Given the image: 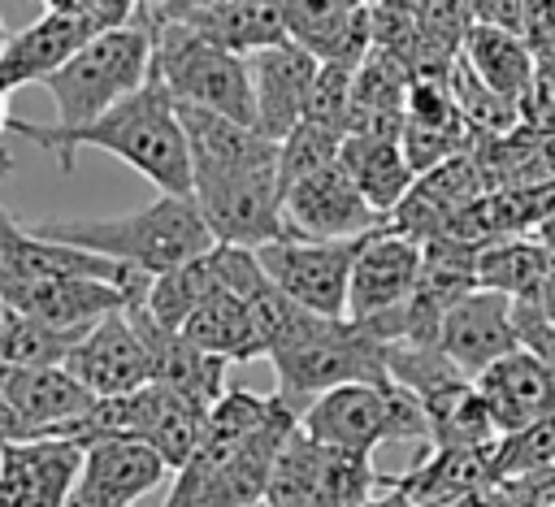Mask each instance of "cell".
Instances as JSON below:
<instances>
[{
	"label": "cell",
	"mask_w": 555,
	"mask_h": 507,
	"mask_svg": "<svg viewBox=\"0 0 555 507\" xmlns=\"http://www.w3.org/2000/svg\"><path fill=\"white\" fill-rule=\"evenodd\" d=\"M377 490H382V472L373 468V455L321 446V459H317V507H364Z\"/></svg>",
	"instance_id": "cell-31"
},
{
	"label": "cell",
	"mask_w": 555,
	"mask_h": 507,
	"mask_svg": "<svg viewBox=\"0 0 555 507\" xmlns=\"http://www.w3.org/2000/svg\"><path fill=\"white\" fill-rule=\"evenodd\" d=\"M191 199L212 234V243L225 247H247L260 251L269 243L295 238L282 212V178H278V160L234 173V178H212V182H195Z\"/></svg>",
	"instance_id": "cell-7"
},
{
	"label": "cell",
	"mask_w": 555,
	"mask_h": 507,
	"mask_svg": "<svg viewBox=\"0 0 555 507\" xmlns=\"http://www.w3.org/2000/svg\"><path fill=\"white\" fill-rule=\"evenodd\" d=\"M4 43H9V30H4V17H0V52H4Z\"/></svg>",
	"instance_id": "cell-45"
},
{
	"label": "cell",
	"mask_w": 555,
	"mask_h": 507,
	"mask_svg": "<svg viewBox=\"0 0 555 507\" xmlns=\"http://www.w3.org/2000/svg\"><path fill=\"white\" fill-rule=\"evenodd\" d=\"M356 69H360V65L321 61V69H317V78H312V91H308V113H304V121H317V126H330V130L343 134L347 108H351Z\"/></svg>",
	"instance_id": "cell-35"
},
{
	"label": "cell",
	"mask_w": 555,
	"mask_h": 507,
	"mask_svg": "<svg viewBox=\"0 0 555 507\" xmlns=\"http://www.w3.org/2000/svg\"><path fill=\"white\" fill-rule=\"evenodd\" d=\"M317 459H321V446L295 425V433L286 438L273 464L264 507H317Z\"/></svg>",
	"instance_id": "cell-32"
},
{
	"label": "cell",
	"mask_w": 555,
	"mask_h": 507,
	"mask_svg": "<svg viewBox=\"0 0 555 507\" xmlns=\"http://www.w3.org/2000/svg\"><path fill=\"white\" fill-rule=\"evenodd\" d=\"M555 256L533 238H499L477 251V286L507 295L512 303H538Z\"/></svg>",
	"instance_id": "cell-28"
},
{
	"label": "cell",
	"mask_w": 555,
	"mask_h": 507,
	"mask_svg": "<svg viewBox=\"0 0 555 507\" xmlns=\"http://www.w3.org/2000/svg\"><path fill=\"white\" fill-rule=\"evenodd\" d=\"M147 78H152V30L139 9L130 26L100 30L87 48H78L52 78H43V91L56 104V130H78L104 117L126 95H134Z\"/></svg>",
	"instance_id": "cell-5"
},
{
	"label": "cell",
	"mask_w": 555,
	"mask_h": 507,
	"mask_svg": "<svg viewBox=\"0 0 555 507\" xmlns=\"http://www.w3.org/2000/svg\"><path fill=\"white\" fill-rule=\"evenodd\" d=\"M126 312H130V321H134V329H139V338L147 347L152 386H165V390H173V394H182V399H191V403L212 412V403L230 390L225 386V360L199 351L186 334L156 325L143 308H126Z\"/></svg>",
	"instance_id": "cell-19"
},
{
	"label": "cell",
	"mask_w": 555,
	"mask_h": 507,
	"mask_svg": "<svg viewBox=\"0 0 555 507\" xmlns=\"http://www.w3.org/2000/svg\"><path fill=\"white\" fill-rule=\"evenodd\" d=\"M0 299L4 308L43 321L65 334H87L95 321L113 316L126 308V295L108 282L91 277H13L0 273Z\"/></svg>",
	"instance_id": "cell-12"
},
{
	"label": "cell",
	"mask_w": 555,
	"mask_h": 507,
	"mask_svg": "<svg viewBox=\"0 0 555 507\" xmlns=\"http://www.w3.org/2000/svg\"><path fill=\"white\" fill-rule=\"evenodd\" d=\"M4 217H9V212H4ZM4 217H0V221H4Z\"/></svg>",
	"instance_id": "cell-48"
},
{
	"label": "cell",
	"mask_w": 555,
	"mask_h": 507,
	"mask_svg": "<svg viewBox=\"0 0 555 507\" xmlns=\"http://www.w3.org/2000/svg\"><path fill=\"white\" fill-rule=\"evenodd\" d=\"M343 152V134L330 130V126H317V121H299L282 143H278V178H282V191L312 178L317 169L334 165Z\"/></svg>",
	"instance_id": "cell-34"
},
{
	"label": "cell",
	"mask_w": 555,
	"mask_h": 507,
	"mask_svg": "<svg viewBox=\"0 0 555 507\" xmlns=\"http://www.w3.org/2000/svg\"><path fill=\"white\" fill-rule=\"evenodd\" d=\"M364 507H416V503H412V498L399 490V481H395V477H382V490H377V494H373Z\"/></svg>",
	"instance_id": "cell-41"
},
{
	"label": "cell",
	"mask_w": 555,
	"mask_h": 507,
	"mask_svg": "<svg viewBox=\"0 0 555 507\" xmlns=\"http://www.w3.org/2000/svg\"><path fill=\"white\" fill-rule=\"evenodd\" d=\"M460 61L473 69V78L481 87H490L512 108H520V100L529 95L533 69H538V52L520 35L499 30V26H473L468 39H464Z\"/></svg>",
	"instance_id": "cell-25"
},
{
	"label": "cell",
	"mask_w": 555,
	"mask_h": 507,
	"mask_svg": "<svg viewBox=\"0 0 555 507\" xmlns=\"http://www.w3.org/2000/svg\"><path fill=\"white\" fill-rule=\"evenodd\" d=\"M473 22L520 35L525 30V4L520 0H473Z\"/></svg>",
	"instance_id": "cell-37"
},
{
	"label": "cell",
	"mask_w": 555,
	"mask_h": 507,
	"mask_svg": "<svg viewBox=\"0 0 555 507\" xmlns=\"http://www.w3.org/2000/svg\"><path fill=\"white\" fill-rule=\"evenodd\" d=\"M143 17L152 30V74L173 95V104L256 126V95H251L247 56H234L230 48L191 30L186 22L156 17L147 4H143Z\"/></svg>",
	"instance_id": "cell-4"
},
{
	"label": "cell",
	"mask_w": 555,
	"mask_h": 507,
	"mask_svg": "<svg viewBox=\"0 0 555 507\" xmlns=\"http://www.w3.org/2000/svg\"><path fill=\"white\" fill-rule=\"evenodd\" d=\"M82 446L65 438H30L0 446V507H69Z\"/></svg>",
	"instance_id": "cell-15"
},
{
	"label": "cell",
	"mask_w": 555,
	"mask_h": 507,
	"mask_svg": "<svg viewBox=\"0 0 555 507\" xmlns=\"http://www.w3.org/2000/svg\"><path fill=\"white\" fill-rule=\"evenodd\" d=\"M169 22H186L204 39L230 48L234 56H256L264 48L286 43L282 0H230L217 9H199V13H178Z\"/></svg>",
	"instance_id": "cell-24"
},
{
	"label": "cell",
	"mask_w": 555,
	"mask_h": 507,
	"mask_svg": "<svg viewBox=\"0 0 555 507\" xmlns=\"http://www.w3.org/2000/svg\"><path fill=\"white\" fill-rule=\"evenodd\" d=\"M399 490L416 503V507H438L447 498L499 485L490 472V446L481 451H455V446H429L425 459H416L403 477H395Z\"/></svg>",
	"instance_id": "cell-26"
},
{
	"label": "cell",
	"mask_w": 555,
	"mask_h": 507,
	"mask_svg": "<svg viewBox=\"0 0 555 507\" xmlns=\"http://www.w3.org/2000/svg\"><path fill=\"white\" fill-rule=\"evenodd\" d=\"M217 290H225V286H221V277H217V260H212V247H208L204 256H195V260H186V264H178V269L152 277L147 299H143L139 308H143L156 325L182 329L186 316H191L204 299H212Z\"/></svg>",
	"instance_id": "cell-29"
},
{
	"label": "cell",
	"mask_w": 555,
	"mask_h": 507,
	"mask_svg": "<svg viewBox=\"0 0 555 507\" xmlns=\"http://www.w3.org/2000/svg\"><path fill=\"white\" fill-rule=\"evenodd\" d=\"M78 338L82 334L52 329L9 308L4 329H0V368H65V355L74 351Z\"/></svg>",
	"instance_id": "cell-30"
},
{
	"label": "cell",
	"mask_w": 555,
	"mask_h": 507,
	"mask_svg": "<svg viewBox=\"0 0 555 507\" xmlns=\"http://www.w3.org/2000/svg\"><path fill=\"white\" fill-rule=\"evenodd\" d=\"M256 507H264V503H256Z\"/></svg>",
	"instance_id": "cell-49"
},
{
	"label": "cell",
	"mask_w": 555,
	"mask_h": 507,
	"mask_svg": "<svg viewBox=\"0 0 555 507\" xmlns=\"http://www.w3.org/2000/svg\"><path fill=\"white\" fill-rule=\"evenodd\" d=\"M65 368L95 394V399H117V394H130L139 386L152 381V368H147V347L130 321V312H113L104 321H95L78 342L74 351L65 355Z\"/></svg>",
	"instance_id": "cell-14"
},
{
	"label": "cell",
	"mask_w": 555,
	"mask_h": 507,
	"mask_svg": "<svg viewBox=\"0 0 555 507\" xmlns=\"http://www.w3.org/2000/svg\"><path fill=\"white\" fill-rule=\"evenodd\" d=\"M356 243H317V238H282L256 251L264 277L295 299L299 308L317 316H347V282H351V260Z\"/></svg>",
	"instance_id": "cell-8"
},
{
	"label": "cell",
	"mask_w": 555,
	"mask_h": 507,
	"mask_svg": "<svg viewBox=\"0 0 555 507\" xmlns=\"http://www.w3.org/2000/svg\"><path fill=\"white\" fill-rule=\"evenodd\" d=\"M299 429L330 451H356V455H373L382 442H421L429 451V420L425 407L416 403V394H408L403 386L386 381V386H338L321 399H312L299 412Z\"/></svg>",
	"instance_id": "cell-6"
},
{
	"label": "cell",
	"mask_w": 555,
	"mask_h": 507,
	"mask_svg": "<svg viewBox=\"0 0 555 507\" xmlns=\"http://www.w3.org/2000/svg\"><path fill=\"white\" fill-rule=\"evenodd\" d=\"M178 334H186L199 351H208L225 364H251V360L264 355L256 316H251L247 299H238L234 290H217L212 299H204Z\"/></svg>",
	"instance_id": "cell-27"
},
{
	"label": "cell",
	"mask_w": 555,
	"mask_h": 507,
	"mask_svg": "<svg viewBox=\"0 0 555 507\" xmlns=\"http://www.w3.org/2000/svg\"><path fill=\"white\" fill-rule=\"evenodd\" d=\"M9 442H26V433H22L13 407H9V399H4V390H0V446H9Z\"/></svg>",
	"instance_id": "cell-42"
},
{
	"label": "cell",
	"mask_w": 555,
	"mask_h": 507,
	"mask_svg": "<svg viewBox=\"0 0 555 507\" xmlns=\"http://www.w3.org/2000/svg\"><path fill=\"white\" fill-rule=\"evenodd\" d=\"M421 243L395 234V230H373L356 243L351 260V282H347V321H373L408 303L421 286Z\"/></svg>",
	"instance_id": "cell-10"
},
{
	"label": "cell",
	"mask_w": 555,
	"mask_h": 507,
	"mask_svg": "<svg viewBox=\"0 0 555 507\" xmlns=\"http://www.w3.org/2000/svg\"><path fill=\"white\" fill-rule=\"evenodd\" d=\"M13 173V152L9 147H0V182ZM0 217H4V208H0Z\"/></svg>",
	"instance_id": "cell-43"
},
{
	"label": "cell",
	"mask_w": 555,
	"mask_h": 507,
	"mask_svg": "<svg viewBox=\"0 0 555 507\" xmlns=\"http://www.w3.org/2000/svg\"><path fill=\"white\" fill-rule=\"evenodd\" d=\"M4 316H9V308H4V299H0V329H4Z\"/></svg>",
	"instance_id": "cell-46"
},
{
	"label": "cell",
	"mask_w": 555,
	"mask_h": 507,
	"mask_svg": "<svg viewBox=\"0 0 555 507\" xmlns=\"http://www.w3.org/2000/svg\"><path fill=\"white\" fill-rule=\"evenodd\" d=\"M95 35H100V26L87 22V17H56V13L35 17L17 35H9V43L0 52V87L4 91H17V87H30V82L52 78Z\"/></svg>",
	"instance_id": "cell-22"
},
{
	"label": "cell",
	"mask_w": 555,
	"mask_h": 507,
	"mask_svg": "<svg viewBox=\"0 0 555 507\" xmlns=\"http://www.w3.org/2000/svg\"><path fill=\"white\" fill-rule=\"evenodd\" d=\"M282 212L295 238H317V243H351V238L382 230V217L364 204V195L356 191V182L347 178L338 160L286 186Z\"/></svg>",
	"instance_id": "cell-9"
},
{
	"label": "cell",
	"mask_w": 555,
	"mask_h": 507,
	"mask_svg": "<svg viewBox=\"0 0 555 507\" xmlns=\"http://www.w3.org/2000/svg\"><path fill=\"white\" fill-rule=\"evenodd\" d=\"M338 165L347 169V178L356 182V191L364 195V204L386 221L408 191L416 186V173L403 156L399 139H369V134H343V152Z\"/></svg>",
	"instance_id": "cell-23"
},
{
	"label": "cell",
	"mask_w": 555,
	"mask_h": 507,
	"mask_svg": "<svg viewBox=\"0 0 555 507\" xmlns=\"http://www.w3.org/2000/svg\"><path fill=\"white\" fill-rule=\"evenodd\" d=\"M520 117H525V126L555 130V48L538 56V69H533L529 95L520 100Z\"/></svg>",
	"instance_id": "cell-36"
},
{
	"label": "cell",
	"mask_w": 555,
	"mask_h": 507,
	"mask_svg": "<svg viewBox=\"0 0 555 507\" xmlns=\"http://www.w3.org/2000/svg\"><path fill=\"white\" fill-rule=\"evenodd\" d=\"M26 230L48 243H65L113 264L139 269L147 277H160L217 247L191 195H156L152 204L117 217H43Z\"/></svg>",
	"instance_id": "cell-2"
},
{
	"label": "cell",
	"mask_w": 555,
	"mask_h": 507,
	"mask_svg": "<svg viewBox=\"0 0 555 507\" xmlns=\"http://www.w3.org/2000/svg\"><path fill=\"white\" fill-rule=\"evenodd\" d=\"M217 4H230V0H147V9L156 17H178V13H199V9H217Z\"/></svg>",
	"instance_id": "cell-40"
},
{
	"label": "cell",
	"mask_w": 555,
	"mask_h": 507,
	"mask_svg": "<svg viewBox=\"0 0 555 507\" xmlns=\"http://www.w3.org/2000/svg\"><path fill=\"white\" fill-rule=\"evenodd\" d=\"M9 130L30 139L35 147L52 152L61 169H74L78 147H100V152L126 160L134 173H143L160 195H191L186 134H182V121H178V104L160 87L156 74L134 95H126L104 117H95L78 130H56V126L17 121V117L9 121Z\"/></svg>",
	"instance_id": "cell-1"
},
{
	"label": "cell",
	"mask_w": 555,
	"mask_h": 507,
	"mask_svg": "<svg viewBox=\"0 0 555 507\" xmlns=\"http://www.w3.org/2000/svg\"><path fill=\"white\" fill-rule=\"evenodd\" d=\"M473 390H477L494 433H516L525 425L555 416V381H551L546 364L538 355H529L525 347H516L503 360H494L490 368H481L473 377Z\"/></svg>",
	"instance_id": "cell-17"
},
{
	"label": "cell",
	"mask_w": 555,
	"mask_h": 507,
	"mask_svg": "<svg viewBox=\"0 0 555 507\" xmlns=\"http://www.w3.org/2000/svg\"><path fill=\"white\" fill-rule=\"evenodd\" d=\"M286 39L317 61L360 65L373 52V26L364 0H282Z\"/></svg>",
	"instance_id": "cell-20"
},
{
	"label": "cell",
	"mask_w": 555,
	"mask_h": 507,
	"mask_svg": "<svg viewBox=\"0 0 555 507\" xmlns=\"http://www.w3.org/2000/svg\"><path fill=\"white\" fill-rule=\"evenodd\" d=\"M0 390L30 438H56L65 425H74L95 394L69 373V368H0Z\"/></svg>",
	"instance_id": "cell-21"
},
{
	"label": "cell",
	"mask_w": 555,
	"mask_h": 507,
	"mask_svg": "<svg viewBox=\"0 0 555 507\" xmlns=\"http://www.w3.org/2000/svg\"><path fill=\"white\" fill-rule=\"evenodd\" d=\"M178 121L191 152V186L212 178H234L278 160V143L264 139L256 126H243L204 108H186V104H178Z\"/></svg>",
	"instance_id": "cell-18"
},
{
	"label": "cell",
	"mask_w": 555,
	"mask_h": 507,
	"mask_svg": "<svg viewBox=\"0 0 555 507\" xmlns=\"http://www.w3.org/2000/svg\"><path fill=\"white\" fill-rule=\"evenodd\" d=\"M317 69H321V61L312 52H304L299 43H291V39L247 56L251 95H256V130L264 139L282 143L304 121Z\"/></svg>",
	"instance_id": "cell-16"
},
{
	"label": "cell",
	"mask_w": 555,
	"mask_h": 507,
	"mask_svg": "<svg viewBox=\"0 0 555 507\" xmlns=\"http://www.w3.org/2000/svg\"><path fill=\"white\" fill-rule=\"evenodd\" d=\"M516 347H520V338H516V312H512L507 295H494V290L477 286L442 312L438 351L464 377H477L481 368H490L494 360H503Z\"/></svg>",
	"instance_id": "cell-13"
},
{
	"label": "cell",
	"mask_w": 555,
	"mask_h": 507,
	"mask_svg": "<svg viewBox=\"0 0 555 507\" xmlns=\"http://www.w3.org/2000/svg\"><path fill=\"white\" fill-rule=\"evenodd\" d=\"M169 477V464L134 438H104L82 446V468L69 494V507H139L160 481Z\"/></svg>",
	"instance_id": "cell-11"
},
{
	"label": "cell",
	"mask_w": 555,
	"mask_h": 507,
	"mask_svg": "<svg viewBox=\"0 0 555 507\" xmlns=\"http://www.w3.org/2000/svg\"><path fill=\"white\" fill-rule=\"evenodd\" d=\"M278 373V399L299 416L312 399L338 390V386H386V347L364 321L347 316H317L308 312L299 329L269 351Z\"/></svg>",
	"instance_id": "cell-3"
},
{
	"label": "cell",
	"mask_w": 555,
	"mask_h": 507,
	"mask_svg": "<svg viewBox=\"0 0 555 507\" xmlns=\"http://www.w3.org/2000/svg\"><path fill=\"white\" fill-rule=\"evenodd\" d=\"M542 468H555V416L494 438V446H490L494 481H516V477H529Z\"/></svg>",
	"instance_id": "cell-33"
},
{
	"label": "cell",
	"mask_w": 555,
	"mask_h": 507,
	"mask_svg": "<svg viewBox=\"0 0 555 507\" xmlns=\"http://www.w3.org/2000/svg\"><path fill=\"white\" fill-rule=\"evenodd\" d=\"M9 121H13V117H9V91L0 87V130H9Z\"/></svg>",
	"instance_id": "cell-44"
},
{
	"label": "cell",
	"mask_w": 555,
	"mask_h": 507,
	"mask_svg": "<svg viewBox=\"0 0 555 507\" xmlns=\"http://www.w3.org/2000/svg\"><path fill=\"white\" fill-rule=\"evenodd\" d=\"M438 507H512L503 485H486V490H473V494H460V498H447Z\"/></svg>",
	"instance_id": "cell-38"
},
{
	"label": "cell",
	"mask_w": 555,
	"mask_h": 507,
	"mask_svg": "<svg viewBox=\"0 0 555 507\" xmlns=\"http://www.w3.org/2000/svg\"><path fill=\"white\" fill-rule=\"evenodd\" d=\"M520 4H538V0H520Z\"/></svg>",
	"instance_id": "cell-47"
},
{
	"label": "cell",
	"mask_w": 555,
	"mask_h": 507,
	"mask_svg": "<svg viewBox=\"0 0 555 507\" xmlns=\"http://www.w3.org/2000/svg\"><path fill=\"white\" fill-rule=\"evenodd\" d=\"M39 4H43V13H56V17H87V22H95V13H100V0H39Z\"/></svg>",
	"instance_id": "cell-39"
}]
</instances>
